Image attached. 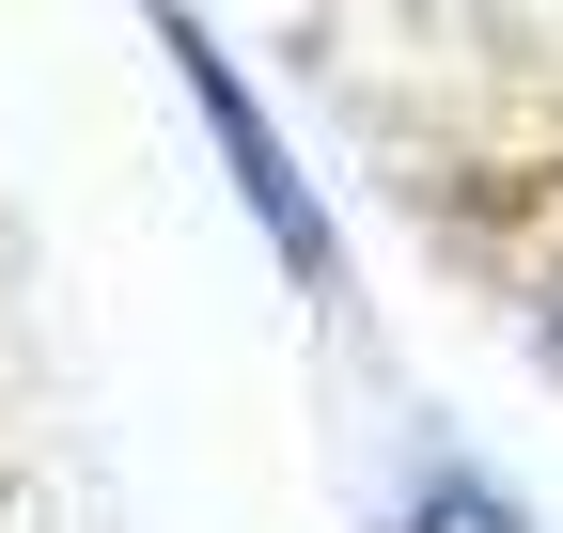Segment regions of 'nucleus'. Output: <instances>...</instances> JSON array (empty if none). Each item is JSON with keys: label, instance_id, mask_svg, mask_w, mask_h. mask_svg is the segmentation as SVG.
Here are the masks:
<instances>
[{"label": "nucleus", "instance_id": "f257e3e1", "mask_svg": "<svg viewBox=\"0 0 563 533\" xmlns=\"http://www.w3.org/2000/svg\"><path fill=\"white\" fill-rule=\"evenodd\" d=\"M157 17V47L188 63V110L220 126V157H235V188H251V220H266V251L298 266V283H329V220H313V188H298V157H282V126L251 110V79H235V47L188 17V0H141Z\"/></svg>", "mask_w": 563, "mask_h": 533}, {"label": "nucleus", "instance_id": "f03ea898", "mask_svg": "<svg viewBox=\"0 0 563 533\" xmlns=\"http://www.w3.org/2000/svg\"><path fill=\"white\" fill-rule=\"evenodd\" d=\"M391 533H532V518H517V502H501V487H485V471H422V487H407V518H391Z\"/></svg>", "mask_w": 563, "mask_h": 533}]
</instances>
